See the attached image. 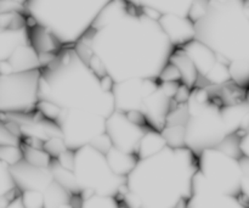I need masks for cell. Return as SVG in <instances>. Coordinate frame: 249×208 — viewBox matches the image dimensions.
Here are the masks:
<instances>
[{"mask_svg": "<svg viewBox=\"0 0 249 208\" xmlns=\"http://www.w3.org/2000/svg\"><path fill=\"white\" fill-rule=\"evenodd\" d=\"M168 143L165 138L163 136L162 132L155 131L152 128H148L147 132L145 133L143 138L141 139L140 145L138 149V157L139 160L142 158L151 157V156L156 155L163 149L167 148Z\"/></svg>", "mask_w": 249, "mask_h": 208, "instance_id": "cb8c5ba5", "label": "cell"}, {"mask_svg": "<svg viewBox=\"0 0 249 208\" xmlns=\"http://www.w3.org/2000/svg\"><path fill=\"white\" fill-rule=\"evenodd\" d=\"M113 84L111 78L96 75L74 46H65L41 68L39 95L61 110H82L108 118L116 111Z\"/></svg>", "mask_w": 249, "mask_h": 208, "instance_id": "3957f363", "label": "cell"}, {"mask_svg": "<svg viewBox=\"0 0 249 208\" xmlns=\"http://www.w3.org/2000/svg\"><path fill=\"white\" fill-rule=\"evenodd\" d=\"M24 160L23 149L21 146H0V161L9 165L10 167L17 165Z\"/></svg>", "mask_w": 249, "mask_h": 208, "instance_id": "f1b7e54d", "label": "cell"}, {"mask_svg": "<svg viewBox=\"0 0 249 208\" xmlns=\"http://www.w3.org/2000/svg\"><path fill=\"white\" fill-rule=\"evenodd\" d=\"M29 27V33H31L32 45L36 48L39 54H57L63 48L55 37L44 29L43 27L32 24Z\"/></svg>", "mask_w": 249, "mask_h": 208, "instance_id": "7402d4cb", "label": "cell"}, {"mask_svg": "<svg viewBox=\"0 0 249 208\" xmlns=\"http://www.w3.org/2000/svg\"><path fill=\"white\" fill-rule=\"evenodd\" d=\"M73 173L79 185L80 197L94 194L118 197L126 183V177L112 170L106 153L91 145L74 150Z\"/></svg>", "mask_w": 249, "mask_h": 208, "instance_id": "52a82bcc", "label": "cell"}, {"mask_svg": "<svg viewBox=\"0 0 249 208\" xmlns=\"http://www.w3.org/2000/svg\"><path fill=\"white\" fill-rule=\"evenodd\" d=\"M112 0H29L26 6L28 26L50 32L65 46L82 40Z\"/></svg>", "mask_w": 249, "mask_h": 208, "instance_id": "8992f818", "label": "cell"}, {"mask_svg": "<svg viewBox=\"0 0 249 208\" xmlns=\"http://www.w3.org/2000/svg\"><path fill=\"white\" fill-rule=\"evenodd\" d=\"M181 208H187V207H181Z\"/></svg>", "mask_w": 249, "mask_h": 208, "instance_id": "74e56055", "label": "cell"}, {"mask_svg": "<svg viewBox=\"0 0 249 208\" xmlns=\"http://www.w3.org/2000/svg\"><path fill=\"white\" fill-rule=\"evenodd\" d=\"M32 44L28 24L17 28L1 29L0 32V61H6L15 50Z\"/></svg>", "mask_w": 249, "mask_h": 208, "instance_id": "ffe728a7", "label": "cell"}, {"mask_svg": "<svg viewBox=\"0 0 249 208\" xmlns=\"http://www.w3.org/2000/svg\"><path fill=\"white\" fill-rule=\"evenodd\" d=\"M14 179L19 191L43 192L53 182V175L50 167H38L22 160L17 165L10 167Z\"/></svg>", "mask_w": 249, "mask_h": 208, "instance_id": "2e32d148", "label": "cell"}, {"mask_svg": "<svg viewBox=\"0 0 249 208\" xmlns=\"http://www.w3.org/2000/svg\"><path fill=\"white\" fill-rule=\"evenodd\" d=\"M79 208H122L118 197L104 196V195H91L88 197H80Z\"/></svg>", "mask_w": 249, "mask_h": 208, "instance_id": "4316f807", "label": "cell"}, {"mask_svg": "<svg viewBox=\"0 0 249 208\" xmlns=\"http://www.w3.org/2000/svg\"><path fill=\"white\" fill-rule=\"evenodd\" d=\"M22 149H23L24 160L31 165L38 167H50L53 163V158L51 157L50 153L44 150V148H33L22 143Z\"/></svg>", "mask_w": 249, "mask_h": 208, "instance_id": "484cf974", "label": "cell"}, {"mask_svg": "<svg viewBox=\"0 0 249 208\" xmlns=\"http://www.w3.org/2000/svg\"><path fill=\"white\" fill-rule=\"evenodd\" d=\"M158 80L160 82H181V75H180L179 70L169 61L167 67L160 73Z\"/></svg>", "mask_w": 249, "mask_h": 208, "instance_id": "d6a6232c", "label": "cell"}, {"mask_svg": "<svg viewBox=\"0 0 249 208\" xmlns=\"http://www.w3.org/2000/svg\"><path fill=\"white\" fill-rule=\"evenodd\" d=\"M130 5L140 9L148 17L160 19L164 15L190 17L195 0H125Z\"/></svg>", "mask_w": 249, "mask_h": 208, "instance_id": "e0dca14e", "label": "cell"}, {"mask_svg": "<svg viewBox=\"0 0 249 208\" xmlns=\"http://www.w3.org/2000/svg\"><path fill=\"white\" fill-rule=\"evenodd\" d=\"M198 157V172L204 179L224 194L240 196L243 179L241 158L224 152L218 148L202 151Z\"/></svg>", "mask_w": 249, "mask_h": 208, "instance_id": "9c48e42d", "label": "cell"}, {"mask_svg": "<svg viewBox=\"0 0 249 208\" xmlns=\"http://www.w3.org/2000/svg\"><path fill=\"white\" fill-rule=\"evenodd\" d=\"M187 208H248L240 196L224 194L214 189L197 170L194 179L192 195Z\"/></svg>", "mask_w": 249, "mask_h": 208, "instance_id": "4fadbf2b", "label": "cell"}, {"mask_svg": "<svg viewBox=\"0 0 249 208\" xmlns=\"http://www.w3.org/2000/svg\"><path fill=\"white\" fill-rule=\"evenodd\" d=\"M107 161L112 170L122 177H126L138 163L139 157L135 153H129L112 146L106 152Z\"/></svg>", "mask_w": 249, "mask_h": 208, "instance_id": "603a6c76", "label": "cell"}, {"mask_svg": "<svg viewBox=\"0 0 249 208\" xmlns=\"http://www.w3.org/2000/svg\"><path fill=\"white\" fill-rule=\"evenodd\" d=\"M179 48H181L186 53V55L191 58L195 67L198 71L201 82H204L206 84L214 88L233 84L228 65H225L218 57V55L206 44L197 39H192L191 41L179 46Z\"/></svg>", "mask_w": 249, "mask_h": 208, "instance_id": "8fae6325", "label": "cell"}, {"mask_svg": "<svg viewBox=\"0 0 249 208\" xmlns=\"http://www.w3.org/2000/svg\"><path fill=\"white\" fill-rule=\"evenodd\" d=\"M195 39L228 65L233 85L249 88V0H209Z\"/></svg>", "mask_w": 249, "mask_h": 208, "instance_id": "277c9868", "label": "cell"}, {"mask_svg": "<svg viewBox=\"0 0 249 208\" xmlns=\"http://www.w3.org/2000/svg\"><path fill=\"white\" fill-rule=\"evenodd\" d=\"M11 1H15V2H19V4H22V5H26L27 2L29 1V0H11Z\"/></svg>", "mask_w": 249, "mask_h": 208, "instance_id": "d590c367", "label": "cell"}, {"mask_svg": "<svg viewBox=\"0 0 249 208\" xmlns=\"http://www.w3.org/2000/svg\"><path fill=\"white\" fill-rule=\"evenodd\" d=\"M50 168L51 172H53V179H55L58 184L62 185L65 189H67L71 194L75 195V196L80 195L79 185H78L73 170H67V168H65L63 166H61L60 163L57 162V160H55V158L53 160Z\"/></svg>", "mask_w": 249, "mask_h": 208, "instance_id": "d4e9b609", "label": "cell"}, {"mask_svg": "<svg viewBox=\"0 0 249 208\" xmlns=\"http://www.w3.org/2000/svg\"><path fill=\"white\" fill-rule=\"evenodd\" d=\"M74 48L96 75L113 83L158 79L175 50L160 22L125 0H112Z\"/></svg>", "mask_w": 249, "mask_h": 208, "instance_id": "6da1fadb", "label": "cell"}, {"mask_svg": "<svg viewBox=\"0 0 249 208\" xmlns=\"http://www.w3.org/2000/svg\"><path fill=\"white\" fill-rule=\"evenodd\" d=\"M240 197L242 199V201L247 205L249 208V173L243 175L242 184H241V191H240Z\"/></svg>", "mask_w": 249, "mask_h": 208, "instance_id": "836d02e7", "label": "cell"}, {"mask_svg": "<svg viewBox=\"0 0 249 208\" xmlns=\"http://www.w3.org/2000/svg\"><path fill=\"white\" fill-rule=\"evenodd\" d=\"M185 146L199 155L249 128V100L219 104L207 87L192 89L186 102Z\"/></svg>", "mask_w": 249, "mask_h": 208, "instance_id": "5b68a950", "label": "cell"}, {"mask_svg": "<svg viewBox=\"0 0 249 208\" xmlns=\"http://www.w3.org/2000/svg\"><path fill=\"white\" fill-rule=\"evenodd\" d=\"M106 117L82 110H62L56 123L62 133L66 145L71 150H78L94 145L106 134Z\"/></svg>", "mask_w": 249, "mask_h": 208, "instance_id": "30bf717a", "label": "cell"}, {"mask_svg": "<svg viewBox=\"0 0 249 208\" xmlns=\"http://www.w3.org/2000/svg\"><path fill=\"white\" fill-rule=\"evenodd\" d=\"M247 94H248V96H247V99L249 100V88L247 89Z\"/></svg>", "mask_w": 249, "mask_h": 208, "instance_id": "8d00e7d4", "label": "cell"}, {"mask_svg": "<svg viewBox=\"0 0 249 208\" xmlns=\"http://www.w3.org/2000/svg\"><path fill=\"white\" fill-rule=\"evenodd\" d=\"M170 62L179 70L181 75V83L187 85L190 89H195L199 85L201 77L198 75V71L195 67L191 58L186 55L181 48H175L174 53L172 54Z\"/></svg>", "mask_w": 249, "mask_h": 208, "instance_id": "44dd1931", "label": "cell"}, {"mask_svg": "<svg viewBox=\"0 0 249 208\" xmlns=\"http://www.w3.org/2000/svg\"><path fill=\"white\" fill-rule=\"evenodd\" d=\"M162 28L169 37L170 41L175 48L182 46L189 43L196 37L195 22L190 17L174 16V15H164L158 19Z\"/></svg>", "mask_w": 249, "mask_h": 208, "instance_id": "d6986e66", "label": "cell"}, {"mask_svg": "<svg viewBox=\"0 0 249 208\" xmlns=\"http://www.w3.org/2000/svg\"><path fill=\"white\" fill-rule=\"evenodd\" d=\"M150 127L141 126L129 118L125 112L116 110L106 122V133L112 145L122 151L138 155L141 139Z\"/></svg>", "mask_w": 249, "mask_h": 208, "instance_id": "7c38bea8", "label": "cell"}, {"mask_svg": "<svg viewBox=\"0 0 249 208\" xmlns=\"http://www.w3.org/2000/svg\"><path fill=\"white\" fill-rule=\"evenodd\" d=\"M23 143V138L18 134L10 131L4 123L0 126V146H21Z\"/></svg>", "mask_w": 249, "mask_h": 208, "instance_id": "4dcf8cb0", "label": "cell"}, {"mask_svg": "<svg viewBox=\"0 0 249 208\" xmlns=\"http://www.w3.org/2000/svg\"><path fill=\"white\" fill-rule=\"evenodd\" d=\"M158 79H128L114 83L113 96L116 110L122 112H140L143 100L158 87Z\"/></svg>", "mask_w": 249, "mask_h": 208, "instance_id": "5bb4252c", "label": "cell"}, {"mask_svg": "<svg viewBox=\"0 0 249 208\" xmlns=\"http://www.w3.org/2000/svg\"><path fill=\"white\" fill-rule=\"evenodd\" d=\"M41 70L0 76V112L32 113L40 101Z\"/></svg>", "mask_w": 249, "mask_h": 208, "instance_id": "ba28073f", "label": "cell"}, {"mask_svg": "<svg viewBox=\"0 0 249 208\" xmlns=\"http://www.w3.org/2000/svg\"><path fill=\"white\" fill-rule=\"evenodd\" d=\"M168 146L186 148L185 146V126H165L162 131Z\"/></svg>", "mask_w": 249, "mask_h": 208, "instance_id": "83f0119b", "label": "cell"}, {"mask_svg": "<svg viewBox=\"0 0 249 208\" xmlns=\"http://www.w3.org/2000/svg\"><path fill=\"white\" fill-rule=\"evenodd\" d=\"M198 157L189 148L167 146L151 157L139 160L126 175L122 200L126 208L187 207Z\"/></svg>", "mask_w": 249, "mask_h": 208, "instance_id": "7a4b0ae2", "label": "cell"}, {"mask_svg": "<svg viewBox=\"0 0 249 208\" xmlns=\"http://www.w3.org/2000/svg\"><path fill=\"white\" fill-rule=\"evenodd\" d=\"M44 150L50 153L53 158H57L66 150H68V148L62 136H53V138H50L44 143Z\"/></svg>", "mask_w": 249, "mask_h": 208, "instance_id": "f546056e", "label": "cell"}, {"mask_svg": "<svg viewBox=\"0 0 249 208\" xmlns=\"http://www.w3.org/2000/svg\"><path fill=\"white\" fill-rule=\"evenodd\" d=\"M21 200L24 208H44V194L40 191H22Z\"/></svg>", "mask_w": 249, "mask_h": 208, "instance_id": "1f68e13d", "label": "cell"}, {"mask_svg": "<svg viewBox=\"0 0 249 208\" xmlns=\"http://www.w3.org/2000/svg\"><path fill=\"white\" fill-rule=\"evenodd\" d=\"M175 104V100L169 96L163 89L162 84L158 83V87L143 100L140 112L143 114L146 123L150 128L162 132L167 123L168 114L170 113Z\"/></svg>", "mask_w": 249, "mask_h": 208, "instance_id": "9a60e30c", "label": "cell"}, {"mask_svg": "<svg viewBox=\"0 0 249 208\" xmlns=\"http://www.w3.org/2000/svg\"><path fill=\"white\" fill-rule=\"evenodd\" d=\"M40 56L32 44L23 45L14 51L6 61H0V76L10 73L41 70Z\"/></svg>", "mask_w": 249, "mask_h": 208, "instance_id": "ac0fdd59", "label": "cell"}, {"mask_svg": "<svg viewBox=\"0 0 249 208\" xmlns=\"http://www.w3.org/2000/svg\"><path fill=\"white\" fill-rule=\"evenodd\" d=\"M6 208H24L23 204H22V200H21V195L18 197L14 200V201L10 202V205Z\"/></svg>", "mask_w": 249, "mask_h": 208, "instance_id": "e575fe53", "label": "cell"}]
</instances>
